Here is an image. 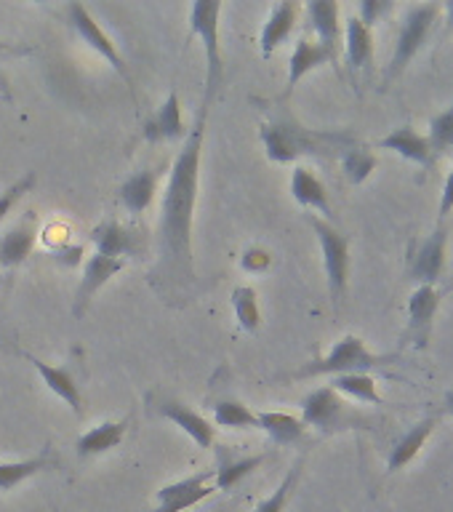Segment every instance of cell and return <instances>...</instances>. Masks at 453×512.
<instances>
[{"label":"cell","instance_id":"obj_1","mask_svg":"<svg viewBox=\"0 0 453 512\" xmlns=\"http://www.w3.org/2000/svg\"><path fill=\"white\" fill-rule=\"evenodd\" d=\"M211 104L200 102L198 118L176 155L168 174L163 203H160L158 262L150 272V288L168 304L184 307L195 299V254H192V219L198 203L200 163H203V139Z\"/></svg>","mask_w":453,"mask_h":512},{"label":"cell","instance_id":"obj_2","mask_svg":"<svg viewBox=\"0 0 453 512\" xmlns=\"http://www.w3.org/2000/svg\"><path fill=\"white\" fill-rule=\"evenodd\" d=\"M264 104V120L259 126L264 152L272 163H294L299 158L328 160L358 144L350 131H312L302 126L294 112L288 110V99H272Z\"/></svg>","mask_w":453,"mask_h":512},{"label":"cell","instance_id":"obj_3","mask_svg":"<svg viewBox=\"0 0 453 512\" xmlns=\"http://www.w3.org/2000/svg\"><path fill=\"white\" fill-rule=\"evenodd\" d=\"M395 355H376L368 344L355 334L342 336L331 347L326 358H315L294 371V379H312V376H342V374H371L374 368L392 363Z\"/></svg>","mask_w":453,"mask_h":512},{"label":"cell","instance_id":"obj_4","mask_svg":"<svg viewBox=\"0 0 453 512\" xmlns=\"http://www.w3.org/2000/svg\"><path fill=\"white\" fill-rule=\"evenodd\" d=\"M438 14L440 3H414V6L406 8L398 38H395V51H392L390 64L384 70L382 88H390L406 72L408 64L414 62V56L422 51L427 38H430L432 27L438 22Z\"/></svg>","mask_w":453,"mask_h":512},{"label":"cell","instance_id":"obj_5","mask_svg":"<svg viewBox=\"0 0 453 512\" xmlns=\"http://www.w3.org/2000/svg\"><path fill=\"white\" fill-rule=\"evenodd\" d=\"M219 0H195L190 6V32L203 43L206 51V94L203 102L214 104L219 96L224 78L222 43H219V16H222Z\"/></svg>","mask_w":453,"mask_h":512},{"label":"cell","instance_id":"obj_6","mask_svg":"<svg viewBox=\"0 0 453 512\" xmlns=\"http://www.w3.org/2000/svg\"><path fill=\"white\" fill-rule=\"evenodd\" d=\"M304 219L312 227V232L318 235L323 267H326L328 294L339 310L344 294H347V283H350V238L342 230H336L334 222H326L318 214H304Z\"/></svg>","mask_w":453,"mask_h":512},{"label":"cell","instance_id":"obj_7","mask_svg":"<svg viewBox=\"0 0 453 512\" xmlns=\"http://www.w3.org/2000/svg\"><path fill=\"white\" fill-rule=\"evenodd\" d=\"M302 422L304 427L318 430L320 435H334V432L358 430L368 427V419L360 411L350 408L344 398L331 387H318L302 400Z\"/></svg>","mask_w":453,"mask_h":512},{"label":"cell","instance_id":"obj_8","mask_svg":"<svg viewBox=\"0 0 453 512\" xmlns=\"http://www.w3.org/2000/svg\"><path fill=\"white\" fill-rule=\"evenodd\" d=\"M67 19H70L72 30L80 35V40H83L88 48H94L96 54L102 56L104 62L110 64L112 70L123 78V83H126L128 91H131V99H134V104L139 107V94H136L134 75L128 70L126 59H123V54L118 51V46H115L110 35L99 27V22L91 16V11H88L83 3H70V6H67Z\"/></svg>","mask_w":453,"mask_h":512},{"label":"cell","instance_id":"obj_9","mask_svg":"<svg viewBox=\"0 0 453 512\" xmlns=\"http://www.w3.org/2000/svg\"><path fill=\"white\" fill-rule=\"evenodd\" d=\"M91 243H94V254L110 256V259H123L134 256L144 259L150 254V238L142 227H128L118 219H104L91 230Z\"/></svg>","mask_w":453,"mask_h":512},{"label":"cell","instance_id":"obj_10","mask_svg":"<svg viewBox=\"0 0 453 512\" xmlns=\"http://www.w3.org/2000/svg\"><path fill=\"white\" fill-rule=\"evenodd\" d=\"M446 248H448V227L438 222L430 238H424L419 246L408 251V278L419 286H435L446 270Z\"/></svg>","mask_w":453,"mask_h":512},{"label":"cell","instance_id":"obj_11","mask_svg":"<svg viewBox=\"0 0 453 512\" xmlns=\"http://www.w3.org/2000/svg\"><path fill=\"white\" fill-rule=\"evenodd\" d=\"M440 310V294L435 286H416V291L408 299V323L400 336V347H414V350H427L435 328V315Z\"/></svg>","mask_w":453,"mask_h":512},{"label":"cell","instance_id":"obj_12","mask_svg":"<svg viewBox=\"0 0 453 512\" xmlns=\"http://www.w3.org/2000/svg\"><path fill=\"white\" fill-rule=\"evenodd\" d=\"M150 414H158L168 422H174L187 438L195 440L198 448H211L216 438V427L208 422L206 416L184 406L182 400L171 398V395H150Z\"/></svg>","mask_w":453,"mask_h":512},{"label":"cell","instance_id":"obj_13","mask_svg":"<svg viewBox=\"0 0 453 512\" xmlns=\"http://www.w3.org/2000/svg\"><path fill=\"white\" fill-rule=\"evenodd\" d=\"M216 494L214 486V470L195 472L187 478L168 483L155 496V510L152 512H184L190 507H198L200 502H206L208 496Z\"/></svg>","mask_w":453,"mask_h":512},{"label":"cell","instance_id":"obj_14","mask_svg":"<svg viewBox=\"0 0 453 512\" xmlns=\"http://www.w3.org/2000/svg\"><path fill=\"white\" fill-rule=\"evenodd\" d=\"M123 267H126L123 259H110V256L102 254L88 256L86 267H83V278H80L78 291H75V302H72V315L83 318L88 312V304L96 296V291L107 286Z\"/></svg>","mask_w":453,"mask_h":512},{"label":"cell","instance_id":"obj_15","mask_svg":"<svg viewBox=\"0 0 453 512\" xmlns=\"http://www.w3.org/2000/svg\"><path fill=\"white\" fill-rule=\"evenodd\" d=\"M344 51H347V70L352 83L358 86L360 78H371L374 72V32L352 14L344 30Z\"/></svg>","mask_w":453,"mask_h":512},{"label":"cell","instance_id":"obj_16","mask_svg":"<svg viewBox=\"0 0 453 512\" xmlns=\"http://www.w3.org/2000/svg\"><path fill=\"white\" fill-rule=\"evenodd\" d=\"M24 358L30 360L35 371L40 374V379L46 382V387L54 392L56 398H62L67 406L72 408V414L83 416V390H80V374L75 371L72 363L67 366H51V363H43L40 358L24 352Z\"/></svg>","mask_w":453,"mask_h":512},{"label":"cell","instance_id":"obj_17","mask_svg":"<svg viewBox=\"0 0 453 512\" xmlns=\"http://www.w3.org/2000/svg\"><path fill=\"white\" fill-rule=\"evenodd\" d=\"M35 240H38V214H35V211H27V216H22L11 230L3 232V238H0V267H3V270H16V267L32 254Z\"/></svg>","mask_w":453,"mask_h":512},{"label":"cell","instance_id":"obj_18","mask_svg":"<svg viewBox=\"0 0 453 512\" xmlns=\"http://www.w3.org/2000/svg\"><path fill=\"white\" fill-rule=\"evenodd\" d=\"M267 459V454H238L232 446H216V467L214 486L219 491H230L246 480L254 470H259Z\"/></svg>","mask_w":453,"mask_h":512},{"label":"cell","instance_id":"obj_19","mask_svg":"<svg viewBox=\"0 0 453 512\" xmlns=\"http://www.w3.org/2000/svg\"><path fill=\"white\" fill-rule=\"evenodd\" d=\"M299 14H302V6L294 3V0H283V3L272 6L270 16H267V22L262 27V35H259V51H262L264 59H270L291 38V32L299 22Z\"/></svg>","mask_w":453,"mask_h":512},{"label":"cell","instance_id":"obj_20","mask_svg":"<svg viewBox=\"0 0 453 512\" xmlns=\"http://www.w3.org/2000/svg\"><path fill=\"white\" fill-rule=\"evenodd\" d=\"M336 59L328 48H323L318 40L310 38H299V43L294 46V54H291V62H288V80H286V91H283V99L294 94V88L302 83V78H307L312 70H318L323 64H334Z\"/></svg>","mask_w":453,"mask_h":512},{"label":"cell","instance_id":"obj_21","mask_svg":"<svg viewBox=\"0 0 453 512\" xmlns=\"http://www.w3.org/2000/svg\"><path fill=\"white\" fill-rule=\"evenodd\" d=\"M376 147H379V150L398 152L400 158L411 160V163H419V166L427 168V171H432L435 163H438V155L432 152L430 139L422 134H416L411 126L395 128V131H390L384 139H379Z\"/></svg>","mask_w":453,"mask_h":512},{"label":"cell","instance_id":"obj_22","mask_svg":"<svg viewBox=\"0 0 453 512\" xmlns=\"http://www.w3.org/2000/svg\"><path fill=\"white\" fill-rule=\"evenodd\" d=\"M307 11V22L318 35V43L328 48L331 54L339 59V48H342V22H339V3L334 0H312L304 6Z\"/></svg>","mask_w":453,"mask_h":512},{"label":"cell","instance_id":"obj_23","mask_svg":"<svg viewBox=\"0 0 453 512\" xmlns=\"http://www.w3.org/2000/svg\"><path fill=\"white\" fill-rule=\"evenodd\" d=\"M160 182V168H139L120 184V203L131 216H142L155 200Z\"/></svg>","mask_w":453,"mask_h":512},{"label":"cell","instance_id":"obj_24","mask_svg":"<svg viewBox=\"0 0 453 512\" xmlns=\"http://www.w3.org/2000/svg\"><path fill=\"white\" fill-rule=\"evenodd\" d=\"M184 136V118H182V102H179V94L171 91L166 96V102L160 104V110L147 120L144 126V139L150 144L160 142H176Z\"/></svg>","mask_w":453,"mask_h":512},{"label":"cell","instance_id":"obj_25","mask_svg":"<svg viewBox=\"0 0 453 512\" xmlns=\"http://www.w3.org/2000/svg\"><path fill=\"white\" fill-rule=\"evenodd\" d=\"M291 195H294V200L302 208L320 211V219H326V222L334 219V208H331V200H328L326 184L320 182L310 168H294V174H291Z\"/></svg>","mask_w":453,"mask_h":512},{"label":"cell","instance_id":"obj_26","mask_svg":"<svg viewBox=\"0 0 453 512\" xmlns=\"http://www.w3.org/2000/svg\"><path fill=\"white\" fill-rule=\"evenodd\" d=\"M438 427V416L430 414V416H424V419H419V422L411 427V430L403 435L400 440H395V446H392L390 456H387V472H398L403 470L406 464H411L419 456V451L424 448V443L430 440L432 430Z\"/></svg>","mask_w":453,"mask_h":512},{"label":"cell","instance_id":"obj_27","mask_svg":"<svg viewBox=\"0 0 453 512\" xmlns=\"http://www.w3.org/2000/svg\"><path fill=\"white\" fill-rule=\"evenodd\" d=\"M128 424H131V419L126 416V419H120V422H104L99 424V427H94V430L83 432L78 438V443H75L80 459L107 454L112 448H118L120 443H123V438H126Z\"/></svg>","mask_w":453,"mask_h":512},{"label":"cell","instance_id":"obj_28","mask_svg":"<svg viewBox=\"0 0 453 512\" xmlns=\"http://www.w3.org/2000/svg\"><path fill=\"white\" fill-rule=\"evenodd\" d=\"M56 467V454L54 448L46 446L38 456H30V459H22V462H0V491H14L19 483L35 478L38 472L51 470Z\"/></svg>","mask_w":453,"mask_h":512},{"label":"cell","instance_id":"obj_29","mask_svg":"<svg viewBox=\"0 0 453 512\" xmlns=\"http://www.w3.org/2000/svg\"><path fill=\"white\" fill-rule=\"evenodd\" d=\"M256 419H259V430L267 432L272 443H278V446H294L307 432L302 419L286 414V411H262V414H256Z\"/></svg>","mask_w":453,"mask_h":512},{"label":"cell","instance_id":"obj_30","mask_svg":"<svg viewBox=\"0 0 453 512\" xmlns=\"http://www.w3.org/2000/svg\"><path fill=\"white\" fill-rule=\"evenodd\" d=\"M328 387L339 392V395H350V398L360 400V403H371V406H384V398H382V395H379L376 379L371 374H342V376H334Z\"/></svg>","mask_w":453,"mask_h":512},{"label":"cell","instance_id":"obj_31","mask_svg":"<svg viewBox=\"0 0 453 512\" xmlns=\"http://www.w3.org/2000/svg\"><path fill=\"white\" fill-rule=\"evenodd\" d=\"M214 422L227 430H259V419L243 400L224 398L216 400Z\"/></svg>","mask_w":453,"mask_h":512},{"label":"cell","instance_id":"obj_32","mask_svg":"<svg viewBox=\"0 0 453 512\" xmlns=\"http://www.w3.org/2000/svg\"><path fill=\"white\" fill-rule=\"evenodd\" d=\"M232 310L238 318L240 328L248 334H256L262 328V310H259V294L251 286H238L232 291Z\"/></svg>","mask_w":453,"mask_h":512},{"label":"cell","instance_id":"obj_33","mask_svg":"<svg viewBox=\"0 0 453 512\" xmlns=\"http://www.w3.org/2000/svg\"><path fill=\"white\" fill-rule=\"evenodd\" d=\"M302 472H304V456H299L294 462V467L286 472V478L280 480V486L272 491L267 499L256 504L254 512H286L288 502H291V496H294L296 486H299V480H302Z\"/></svg>","mask_w":453,"mask_h":512},{"label":"cell","instance_id":"obj_34","mask_svg":"<svg viewBox=\"0 0 453 512\" xmlns=\"http://www.w3.org/2000/svg\"><path fill=\"white\" fill-rule=\"evenodd\" d=\"M342 168L352 184H363L376 171V155L363 144H355L342 155Z\"/></svg>","mask_w":453,"mask_h":512},{"label":"cell","instance_id":"obj_35","mask_svg":"<svg viewBox=\"0 0 453 512\" xmlns=\"http://www.w3.org/2000/svg\"><path fill=\"white\" fill-rule=\"evenodd\" d=\"M430 147L435 155H448L453 152V104L446 112H440L430 120Z\"/></svg>","mask_w":453,"mask_h":512},{"label":"cell","instance_id":"obj_36","mask_svg":"<svg viewBox=\"0 0 453 512\" xmlns=\"http://www.w3.org/2000/svg\"><path fill=\"white\" fill-rule=\"evenodd\" d=\"M35 182H38V174H35V171H27V174L19 176L11 187H6V190L0 192V224H3V219H6L8 214H11V208H14L27 192H32Z\"/></svg>","mask_w":453,"mask_h":512},{"label":"cell","instance_id":"obj_37","mask_svg":"<svg viewBox=\"0 0 453 512\" xmlns=\"http://www.w3.org/2000/svg\"><path fill=\"white\" fill-rule=\"evenodd\" d=\"M392 11H395V6L390 0H363L358 6V19L366 24L368 30H374V24L384 22Z\"/></svg>","mask_w":453,"mask_h":512},{"label":"cell","instance_id":"obj_38","mask_svg":"<svg viewBox=\"0 0 453 512\" xmlns=\"http://www.w3.org/2000/svg\"><path fill=\"white\" fill-rule=\"evenodd\" d=\"M240 267L251 272V275H262V272H267L272 267V254L262 246L246 248L243 256H240Z\"/></svg>","mask_w":453,"mask_h":512},{"label":"cell","instance_id":"obj_39","mask_svg":"<svg viewBox=\"0 0 453 512\" xmlns=\"http://www.w3.org/2000/svg\"><path fill=\"white\" fill-rule=\"evenodd\" d=\"M54 259L64 267H75L83 259V246H62L54 251Z\"/></svg>","mask_w":453,"mask_h":512},{"label":"cell","instance_id":"obj_40","mask_svg":"<svg viewBox=\"0 0 453 512\" xmlns=\"http://www.w3.org/2000/svg\"><path fill=\"white\" fill-rule=\"evenodd\" d=\"M453 211V171L448 174L446 187H443V198H440V219L438 222H446V216Z\"/></svg>","mask_w":453,"mask_h":512},{"label":"cell","instance_id":"obj_41","mask_svg":"<svg viewBox=\"0 0 453 512\" xmlns=\"http://www.w3.org/2000/svg\"><path fill=\"white\" fill-rule=\"evenodd\" d=\"M30 48H22V46H16V43H8V40H0V59L3 56H19V54H27Z\"/></svg>","mask_w":453,"mask_h":512},{"label":"cell","instance_id":"obj_42","mask_svg":"<svg viewBox=\"0 0 453 512\" xmlns=\"http://www.w3.org/2000/svg\"><path fill=\"white\" fill-rule=\"evenodd\" d=\"M446 22H448V30H453V0L451 3H446Z\"/></svg>","mask_w":453,"mask_h":512},{"label":"cell","instance_id":"obj_43","mask_svg":"<svg viewBox=\"0 0 453 512\" xmlns=\"http://www.w3.org/2000/svg\"><path fill=\"white\" fill-rule=\"evenodd\" d=\"M446 408L453 414V390L446 392Z\"/></svg>","mask_w":453,"mask_h":512},{"label":"cell","instance_id":"obj_44","mask_svg":"<svg viewBox=\"0 0 453 512\" xmlns=\"http://www.w3.org/2000/svg\"><path fill=\"white\" fill-rule=\"evenodd\" d=\"M451 288H453V286H451Z\"/></svg>","mask_w":453,"mask_h":512}]
</instances>
